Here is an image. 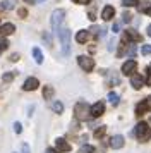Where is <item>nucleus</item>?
<instances>
[{"label":"nucleus","mask_w":151,"mask_h":153,"mask_svg":"<svg viewBox=\"0 0 151 153\" xmlns=\"http://www.w3.org/2000/svg\"><path fill=\"white\" fill-rule=\"evenodd\" d=\"M26 14H27L26 9H19V16H21V17H26Z\"/></svg>","instance_id":"2f4dec72"},{"label":"nucleus","mask_w":151,"mask_h":153,"mask_svg":"<svg viewBox=\"0 0 151 153\" xmlns=\"http://www.w3.org/2000/svg\"><path fill=\"white\" fill-rule=\"evenodd\" d=\"M146 14H148V16L151 17V7H148V9H146Z\"/></svg>","instance_id":"58836bf2"},{"label":"nucleus","mask_w":151,"mask_h":153,"mask_svg":"<svg viewBox=\"0 0 151 153\" xmlns=\"http://www.w3.org/2000/svg\"><path fill=\"white\" fill-rule=\"evenodd\" d=\"M22 153H29V146L27 145H22Z\"/></svg>","instance_id":"f704fd0d"},{"label":"nucleus","mask_w":151,"mask_h":153,"mask_svg":"<svg viewBox=\"0 0 151 153\" xmlns=\"http://www.w3.org/2000/svg\"><path fill=\"white\" fill-rule=\"evenodd\" d=\"M136 60L134 59H130V60H127V62H124L122 65V74H125V76H130L134 71H136Z\"/></svg>","instance_id":"0eeeda50"},{"label":"nucleus","mask_w":151,"mask_h":153,"mask_svg":"<svg viewBox=\"0 0 151 153\" xmlns=\"http://www.w3.org/2000/svg\"><path fill=\"white\" fill-rule=\"evenodd\" d=\"M58 38H60V43H62V52L64 55H69L70 53V31L67 28H64L58 31Z\"/></svg>","instance_id":"20e7f679"},{"label":"nucleus","mask_w":151,"mask_h":153,"mask_svg":"<svg viewBox=\"0 0 151 153\" xmlns=\"http://www.w3.org/2000/svg\"><path fill=\"white\" fill-rule=\"evenodd\" d=\"M124 136H120V134H115V136H112V139H110V146L113 148V150H118V148H122L124 146Z\"/></svg>","instance_id":"9d476101"},{"label":"nucleus","mask_w":151,"mask_h":153,"mask_svg":"<svg viewBox=\"0 0 151 153\" xmlns=\"http://www.w3.org/2000/svg\"><path fill=\"white\" fill-rule=\"evenodd\" d=\"M74 114H76V119L79 120H88L91 117V107H88L86 102H77L74 107Z\"/></svg>","instance_id":"f257e3e1"},{"label":"nucleus","mask_w":151,"mask_h":153,"mask_svg":"<svg viewBox=\"0 0 151 153\" xmlns=\"http://www.w3.org/2000/svg\"><path fill=\"white\" fill-rule=\"evenodd\" d=\"M105 132H107V127H105V126H101L100 129H96V131H95V136H96V138H101Z\"/></svg>","instance_id":"5701e85b"},{"label":"nucleus","mask_w":151,"mask_h":153,"mask_svg":"<svg viewBox=\"0 0 151 153\" xmlns=\"http://www.w3.org/2000/svg\"><path fill=\"white\" fill-rule=\"evenodd\" d=\"M108 100H110V103H112V105H117V103H118V95L112 91V93H108Z\"/></svg>","instance_id":"412c9836"},{"label":"nucleus","mask_w":151,"mask_h":153,"mask_svg":"<svg viewBox=\"0 0 151 153\" xmlns=\"http://www.w3.org/2000/svg\"><path fill=\"white\" fill-rule=\"evenodd\" d=\"M148 35L151 36V24H150V26H148Z\"/></svg>","instance_id":"ea45409f"},{"label":"nucleus","mask_w":151,"mask_h":153,"mask_svg":"<svg viewBox=\"0 0 151 153\" xmlns=\"http://www.w3.org/2000/svg\"><path fill=\"white\" fill-rule=\"evenodd\" d=\"M89 38V33L86 31V29H82V31H79L77 35H76V40H77V43H86Z\"/></svg>","instance_id":"2eb2a0df"},{"label":"nucleus","mask_w":151,"mask_h":153,"mask_svg":"<svg viewBox=\"0 0 151 153\" xmlns=\"http://www.w3.org/2000/svg\"><path fill=\"white\" fill-rule=\"evenodd\" d=\"M55 145H57V152H70V145L64 138H57L55 139Z\"/></svg>","instance_id":"9b49d317"},{"label":"nucleus","mask_w":151,"mask_h":153,"mask_svg":"<svg viewBox=\"0 0 151 153\" xmlns=\"http://www.w3.org/2000/svg\"><path fill=\"white\" fill-rule=\"evenodd\" d=\"M14 31H16V26H14V24H10V22H5V24L0 28V35L7 36V35H12Z\"/></svg>","instance_id":"4468645a"},{"label":"nucleus","mask_w":151,"mask_h":153,"mask_svg":"<svg viewBox=\"0 0 151 153\" xmlns=\"http://www.w3.org/2000/svg\"><path fill=\"white\" fill-rule=\"evenodd\" d=\"M14 76H16L14 72H7V74H4V77H2V79H4L5 83H9V81H12V79H14Z\"/></svg>","instance_id":"b1692460"},{"label":"nucleus","mask_w":151,"mask_h":153,"mask_svg":"<svg viewBox=\"0 0 151 153\" xmlns=\"http://www.w3.org/2000/svg\"><path fill=\"white\" fill-rule=\"evenodd\" d=\"M45 153H58V152H57V150H53V148H48Z\"/></svg>","instance_id":"e433bc0d"},{"label":"nucleus","mask_w":151,"mask_h":153,"mask_svg":"<svg viewBox=\"0 0 151 153\" xmlns=\"http://www.w3.org/2000/svg\"><path fill=\"white\" fill-rule=\"evenodd\" d=\"M148 72H150V74H151V64H150V71H148Z\"/></svg>","instance_id":"a19ab883"},{"label":"nucleus","mask_w":151,"mask_h":153,"mask_svg":"<svg viewBox=\"0 0 151 153\" xmlns=\"http://www.w3.org/2000/svg\"><path fill=\"white\" fill-rule=\"evenodd\" d=\"M52 110H53L55 114H62V112H64V103H62V102H53V103H52Z\"/></svg>","instance_id":"a211bd4d"},{"label":"nucleus","mask_w":151,"mask_h":153,"mask_svg":"<svg viewBox=\"0 0 151 153\" xmlns=\"http://www.w3.org/2000/svg\"><path fill=\"white\" fill-rule=\"evenodd\" d=\"M10 60H12V62H16V60H19V55H17V53H14V55L10 57Z\"/></svg>","instance_id":"c9c22d12"},{"label":"nucleus","mask_w":151,"mask_h":153,"mask_svg":"<svg viewBox=\"0 0 151 153\" xmlns=\"http://www.w3.org/2000/svg\"><path fill=\"white\" fill-rule=\"evenodd\" d=\"M134 134H136V138L141 141V143H144V141H148L151 136V127L146 122H139V124L136 126V129H134Z\"/></svg>","instance_id":"f03ea898"},{"label":"nucleus","mask_w":151,"mask_h":153,"mask_svg":"<svg viewBox=\"0 0 151 153\" xmlns=\"http://www.w3.org/2000/svg\"><path fill=\"white\" fill-rule=\"evenodd\" d=\"M93 152H95V148H93L91 145H84V146L79 148V152L77 153H93Z\"/></svg>","instance_id":"aec40b11"},{"label":"nucleus","mask_w":151,"mask_h":153,"mask_svg":"<svg viewBox=\"0 0 151 153\" xmlns=\"http://www.w3.org/2000/svg\"><path fill=\"white\" fill-rule=\"evenodd\" d=\"M122 5L124 7H136L137 0H122Z\"/></svg>","instance_id":"4be33fe9"},{"label":"nucleus","mask_w":151,"mask_h":153,"mask_svg":"<svg viewBox=\"0 0 151 153\" xmlns=\"http://www.w3.org/2000/svg\"><path fill=\"white\" fill-rule=\"evenodd\" d=\"M125 35H127V38H130L132 42H141V35H137L134 29H127V33H125Z\"/></svg>","instance_id":"f3484780"},{"label":"nucleus","mask_w":151,"mask_h":153,"mask_svg":"<svg viewBox=\"0 0 151 153\" xmlns=\"http://www.w3.org/2000/svg\"><path fill=\"white\" fill-rule=\"evenodd\" d=\"M130 84H132L134 90H141L144 86V79L141 76H137V74H134V76L130 77Z\"/></svg>","instance_id":"f8f14e48"},{"label":"nucleus","mask_w":151,"mask_h":153,"mask_svg":"<svg viewBox=\"0 0 151 153\" xmlns=\"http://www.w3.org/2000/svg\"><path fill=\"white\" fill-rule=\"evenodd\" d=\"M130 19H132V16H130L129 12H124L122 14V21L124 22H130Z\"/></svg>","instance_id":"cd10ccee"},{"label":"nucleus","mask_w":151,"mask_h":153,"mask_svg":"<svg viewBox=\"0 0 151 153\" xmlns=\"http://www.w3.org/2000/svg\"><path fill=\"white\" fill-rule=\"evenodd\" d=\"M74 4H81V5H86V4H89V0H72Z\"/></svg>","instance_id":"7c9ffc66"},{"label":"nucleus","mask_w":151,"mask_h":153,"mask_svg":"<svg viewBox=\"0 0 151 153\" xmlns=\"http://www.w3.org/2000/svg\"><path fill=\"white\" fill-rule=\"evenodd\" d=\"M141 52H143V55H151V45H144Z\"/></svg>","instance_id":"bb28decb"},{"label":"nucleus","mask_w":151,"mask_h":153,"mask_svg":"<svg viewBox=\"0 0 151 153\" xmlns=\"http://www.w3.org/2000/svg\"><path fill=\"white\" fill-rule=\"evenodd\" d=\"M0 7H2V9H5V10H7V9H12L14 5H12V2L5 0V2H2V4H0Z\"/></svg>","instance_id":"a878e982"},{"label":"nucleus","mask_w":151,"mask_h":153,"mask_svg":"<svg viewBox=\"0 0 151 153\" xmlns=\"http://www.w3.org/2000/svg\"><path fill=\"white\" fill-rule=\"evenodd\" d=\"M65 19V10L64 9H57L52 12V17H50V22H52V29H53L55 33H58V28H60V24L64 22Z\"/></svg>","instance_id":"7ed1b4c3"},{"label":"nucleus","mask_w":151,"mask_h":153,"mask_svg":"<svg viewBox=\"0 0 151 153\" xmlns=\"http://www.w3.org/2000/svg\"><path fill=\"white\" fill-rule=\"evenodd\" d=\"M113 33H118V29H120V26H118V22H115V24H113Z\"/></svg>","instance_id":"473e14b6"},{"label":"nucleus","mask_w":151,"mask_h":153,"mask_svg":"<svg viewBox=\"0 0 151 153\" xmlns=\"http://www.w3.org/2000/svg\"><path fill=\"white\" fill-rule=\"evenodd\" d=\"M52 95H53V88H52V86H45V90H43V97H45V100H50Z\"/></svg>","instance_id":"6ab92c4d"},{"label":"nucleus","mask_w":151,"mask_h":153,"mask_svg":"<svg viewBox=\"0 0 151 153\" xmlns=\"http://www.w3.org/2000/svg\"><path fill=\"white\" fill-rule=\"evenodd\" d=\"M0 52H2V50H0Z\"/></svg>","instance_id":"79ce46f5"},{"label":"nucleus","mask_w":151,"mask_h":153,"mask_svg":"<svg viewBox=\"0 0 151 153\" xmlns=\"http://www.w3.org/2000/svg\"><path fill=\"white\" fill-rule=\"evenodd\" d=\"M77 64H79V67H81L82 71H86V72L93 71V67H95V60H93L91 57H88V55L77 57Z\"/></svg>","instance_id":"39448f33"},{"label":"nucleus","mask_w":151,"mask_h":153,"mask_svg":"<svg viewBox=\"0 0 151 153\" xmlns=\"http://www.w3.org/2000/svg\"><path fill=\"white\" fill-rule=\"evenodd\" d=\"M103 112H105V105H103V102H96L93 107H91V117H101Z\"/></svg>","instance_id":"1a4fd4ad"},{"label":"nucleus","mask_w":151,"mask_h":153,"mask_svg":"<svg viewBox=\"0 0 151 153\" xmlns=\"http://www.w3.org/2000/svg\"><path fill=\"white\" fill-rule=\"evenodd\" d=\"M14 131L17 132V134L22 131V126H21V122H14Z\"/></svg>","instance_id":"c756f323"},{"label":"nucleus","mask_w":151,"mask_h":153,"mask_svg":"<svg viewBox=\"0 0 151 153\" xmlns=\"http://www.w3.org/2000/svg\"><path fill=\"white\" fill-rule=\"evenodd\" d=\"M9 47V43H7L5 38H0V50H5Z\"/></svg>","instance_id":"c85d7f7f"},{"label":"nucleus","mask_w":151,"mask_h":153,"mask_svg":"<svg viewBox=\"0 0 151 153\" xmlns=\"http://www.w3.org/2000/svg\"><path fill=\"white\" fill-rule=\"evenodd\" d=\"M146 81H148V84L151 86V74H150V72H148V77H146Z\"/></svg>","instance_id":"4c0bfd02"},{"label":"nucleus","mask_w":151,"mask_h":153,"mask_svg":"<svg viewBox=\"0 0 151 153\" xmlns=\"http://www.w3.org/2000/svg\"><path fill=\"white\" fill-rule=\"evenodd\" d=\"M115 16V9L112 7V5H107V7L103 9V12H101V17L105 19V21H110L112 17Z\"/></svg>","instance_id":"ddd939ff"},{"label":"nucleus","mask_w":151,"mask_h":153,"mask_svg":"<svg viewBox=\"0 0 151 153\" xmlns=\"http://www.w3.org/2000/svg\"><path fill=\"white\" fill-rule=\"evenodd\" d=\"M38 86H40V83H38V79H36V77H27L26 81H24V84H22L24 91H34Z\"/></svg>","instance_id":"6e6552de"},{"label":"nucleus","mask_w":151,"mask_h":153,"mask_svg":"<svg viewBox=\"0 0 151 153\" xmlns=\"http://www.w3.org/2000/svg\"><path fill=\"white\" fill-rule=\"evenodd\" d=\"M88 17L91 19V21H95V19H96V17H95V12H91V10L88 12Z\"/></svg>","instance_id":"72a5a7b5"},{"label":"nucleus","mask_w":151,"mask_h":153,"mask_svg":"<svg viewBox=\"0 0 151 153\" xmlns=\"http://www.w3.org/2000/svg\"><path fill=\"white\" fill-rule=\"evenodd\" d=\"M136 45H134V43H130L129 45V57H136Z\"/></svg>","instance_id":"393cba45"},{"label":"nucleus","mask_w":151,"mask_h":153,"mask_svg":"<svg viewBox=\"0 0 151 153\" xmlns=\"http://www.w3.org/2000/svg\"><path fill=\"white\" fill-rule=\"evenodd\" d=\"M148 110H151V97L141 100V102L136 105V115H143V114H146Z\"/></svg>","instance_id":"423d86ee"},{"label":"nucleus","mask_w":151,"mask_h":153,"mask_svg":"<svg viewBox=\"0 0 151 153\" xmlns=\"http://www.w3.org/2000/svg\"><path fill=\"white\" fill-rule=\"evenodd\" d=\"M33 57H34V60H36V64L43 62V53H41V50L38 48V47H34L33 48Z\"/></svg>","instance_id":"dca6fc26"}]
</instances>
